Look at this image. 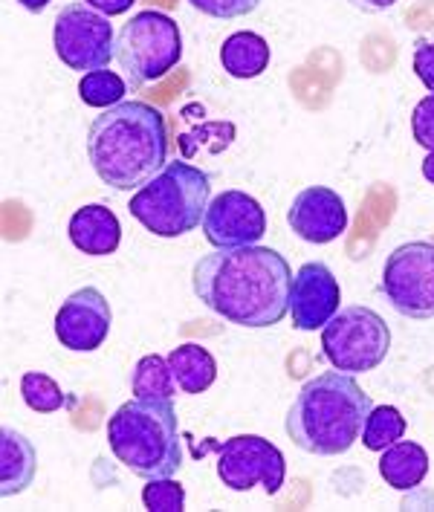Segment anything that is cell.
Returning a JSON list of instances; mask_svg holds the SVG:
<instances>
[{"mask_svg": "<svg viewBox=\"0 0 434 512\" xmlns=\"http://www.w3.org/2000/svg\"><path fill=\"white\" fill-rule=\"evenodd\" d=\"M128 90H131L128 81L119 73H110V70L84 73V79L79 81V96L87 108H113V105L125 102Z\"/></svg>", "mask_w": 434, "mask_h": 512, "instance_id": "obj_22", "label": "cell"}, {"mask_svg": "<svg viewBox=\"0 0 434 512\" xmlns=\"http://www.w3.org/2000/svg\"><path fill=\"white\" fill-rule=\"evenodd\" d=\"M191 6L209 18L217 21H232V18H244L249 12H255L261 6V0H189Z\"/></svg>", "mask_w": 434, "mask_h": 512, "instance_id": "obj_25", "label": "cell"}, {"mask_svg": "<svg viewBox=\"0 0 434 512\" xmlns=\"http://www.w3.org/2000/svg\"><path fill=\"white\" fill-rule=\"evenodd\" d=\"M290 229L307 243H333L348 232L345 200L327 186L301 189L287 209Z\"/></svg>", "mask_w": 434, "mask_h": 512, "instance_id": "obj_13", "label": "cell"}, {"mask_svg": "<svg viewBox=\"0 0 434 512\" xmlns=\"http://www.w3.org/2000/svg\"><path fill=\"white\" fill-rule=\"evenodd\" d=\"M382 293L400 316L414 322L434 319V243L397 246L382 267Z\"/></svg>", "mask_w": 434, "mask_h": 512, "instance_id": "obj_8", "label": "cell"}, {"mask_svg": "<svg viewBox=\"0 0 434 512\" xmlns=\"http://www.w3.org/2000/svg\"><path fill=\"white\" fill-rule=\"evenodd\" d=\"M27 12H44L53 0H18Z\"/></svg>", "mask_w": 434, "mask_h": 512, "instance_id": "obj_30", "label": "cell"}, {"mask_svg": "<svg viewBox=\"0 0 434 512\" xmlns=\"http://www.w3.org/2000/svg\"><path fill=\"white\" fill-rule=\"evenodd\" d=\"M93 9H99L102 15H125L136 0H87Z\"/></svg>", "mask_w": 434, "mask_h": 512, "instance_id": "obj_28", "label": "cell"}, {"mask_svg": "<svg viewBox=\"0 0 434 512\" xmlns=\"http://www.w3.org/2000/svg\"><path fill=\"white\" fill-rule=\"evenodd\" d=\"M217 452V478L232 492H249L261 486L267 495H275L284 486L287 460L278 446L258 434H238L226 443H212Z\"/></svg>", "mask_w": 434, "mask_h": 512, "instance_id": "obj_10", "label": "cell"}, {"mask_svg": "<svg viewBox=\"0 0 434 512\" xmlns=\"http://www.w3.org/2000/svg\"><path fill=\"white\" fill-rule=\"evenodd\" d=\"M220 64L232 79H258L270 67V44L258 32H235L220 47Z\"/></svg>", "mask_w": 434, "mask_h": 512, "instance_id": "obj_18", "label": "cell"}, {"mask_svg": "<svg viewBox=\"0 0 434 512\" xmlns=\"http://www.w3.org/2000/svg\"><path fill=\"white\" fill-rule=\"evenodd\" d=\"M212 180L189 162H168L128 203V212L157 238H180L206 217Z\"/></svg>", "mask_w": 434, "mask_h": 512, "instance_id": "obj_5", "label": "cell"}, {"mask_svg": "<svg viewBox=\"0 0 434 512\" xmlns=\"http://www.w3.org/2000/svg\"><path fill=\"white\" fill-rule=\"evenodd\" d=\"M168 365H171V374L177 379V388L183 394H203L215 385L217 379V362L212 353L200 345H180L168 353Z\"/></svg>", "mask_w": 434, "mask_h": 512, "instance_id": "obj_19", "label": "cell"}, {"mask_svg": "<svg viewBox=\"0 0 434 512\" xmlns=\"http://www.w3.org/2000/svg\"><path fill=\"white\" fill-rule=\"evenodd\" d=\"M353 3L356 9H362V12H385V9H391L397 0H348Z\"/></svg>", "mask_w": 434, "mask_h": 512, "instance_id": "obj_29", "label": "cell"}, {"mask_svg": "<svg viewBox=\"0 0 434 512\" xmlns=\"http://www.w3.org/2000/svg\"><path fill=\"white\" fill-rule=\"evenodd\" d=\"M87 157L99 180L116 191L142 189L168 165V125L148 102H119L90 125Z\"/></svg>", "mask_w": 434, "mask_h": 512, "instance_id": "obj_2", "label": "cell"}, {"mask_svg": "<svg viewBox=\"0 0 434 512\" xmlns=\"http://www.w3.org/2000/svg\"><path fill=\"white\" fill-rule=\"evenodd\" d=\"M414 73L434 93V41H420L414 47Z\"/></svg>", "mask_w": 434, "mask_h": 512, "instance_id": "obj_27", "label": "cell"}, {"mask_svg": "<svg viewBox=\"0 0 434 512\" xmlns=\"http://www.w3.org/2000/svg\"><path fill=\"white\" fill-rule=\"evenodd\" d=\"M380 475L385 484L400 489V492L417 489L429 475V455L420 443L397 440L388 449H382Z\"/></svg>", "mask_w": 434, "mask_h": 512, "instance_id": "obj_17", "label": "cell"}, {"mask_svg": "<svg viewBox=\"0 0 434 512\" xmlns=\"http://www.w3.org/2000/svg\"><path fill=\"white\" fill-rule=\"evenodd\" d=\"M142 504L151 512H180L186 507V489L174 478H154L142 489Z\"/></svg>", "mask_w": 434, "mask_h": 512, "instance_id": "obj_24", "label": "cell"}, {"mask_svg": "<svg viewBox=\"0 0 434 512\" xmlns=\"http://www.w3.org/2000/svg\"><path fill=\"white\" fill-rule=\"evenodd\" d=\"M411 134L417 145L434 151V93L417 102V108L411 113Z\"/></svg>", "mask_w": 434, "mask_h": 512, "instance_id": "obj_26", "label": "cell"}, {"mask_svg": "<svg viewBox=\"0 0 434 512\" xmlns=\"http://www.w3.org/2000/svg\"><path fill=\"white\" fill-rule=\"evenodd\" d=\"M403 434H406V417L400 414V408H394V405H374L359 440L365 443V449L382 452L391 443L403 440Z\"/></svg>", "mask_w": 434, "mask_h": 512, "instance_id": "obj_21", "label": "cell"}, {"mask_svg": "<svg viewBox=\"0 0 434 512\" xmlns=\"http://www.w3.org/2000/svg\"><path fill=\"white\" fill-rule=\"evenodd\" d=\"M108 443L116 460L139 478H174L183 466L174 400L136 397L119 405L108 420Z\"/></svg>", "mask_w": 434, "mask_h": 512, "instance_id": "obj_4", "label": "cell"}, {"mask_svg": "<svg viewBox=\"0 0 434 512\" xmlns=\"http://www.w3.org/2000/svg\"><path fill=\"white\" fill-rule=\"evenodd\" d=\"M203 235L215 249L249 246L267 235V215L255 197L235 189L223 191L215 200H209Z\"/></svg>", "mask_w": 434, "mask_h": 512, "instance_id": "obj_11", "label": "cell"}, {"mask_svg": "<svg viewBox=\"0 0 434 512\" xmlns=\"http://www.w3.org/2000/svg\"><path fill=\"white\" fill-rule=\"evenodd\" d=\"M423 177L434 186V151H429V157L423 160Z\"/></svg>", "mask_w": 434, "mask_h": 512, "instance_id": "obj_31", "label": "cell"}, {"mask_svg": "<svg viewBox=\"0 0 434 512\" xmlns=\"http://www.w3.org/2000/svg\"><path fill=\"white\" fill-rule=\"evenodd\" d=\"M21 397L38 414H53V411L64 408V403H67L61 385L53 377L38 374V371H29V374L21 377Z\"/></svg>", "mask_w": 434, "mask_h": 512, "instance_id": "obj_23", "label": "cell"}, {"mask_svg": "<svg viewBox=\"0 0 434 512\" xmlns=\"http://www.w3.org/2000/svg\"><path fill=\"white\" fill-rule=\"evenodd\" d=\"M38 469L35 446L15 429L0 432V492L3 498L24 492Z\"/></svg>", "mask_w": 434, "mask_h": 512, "instance_id": "obj_16", "label": "cell"}, {"mask_svg": "<svg viewBox=\"0 0 434 512\" xmlns=\"http://www.w3.org/2000/svg\"><path fill=\"white\" fill-rule=\"evenodd\" d=\"M374 400L365 388L342 371H327L304 382L296 403L287 411L284 429L307 455H345L362 437Z\"/></svg>", "mask_w": 434, "mask_h": 512, "instance_id": "obj_3", "label": "cell"}, {"mask_svg": "<svg viewBox=\"0 0 434 512\" xmlns=\"http://www.w3.org/2000/svg\"><path fill=\"white\" fill-rule=\"evenodd\" d=\"M113 324L110 301L96 287H82L55 313V339L76 353L99 351Z\"/></svg>", "mask_w": 434, "mask_h": 512, "instance_id": "obj_12", "label": "cell"}, {"mask_svg": "<svg viewBox=\"0 0 434 512\" xmlns=\"http://www.w3.org/2000/svg\"><path fill=\"white\" fill-rule=\"evenodd\" d=\"M183 58V35L174 18L142 9L116 35V61L131 90L168 76Z\"/></svg>", "mask_w": 434, "mask_h": 512, "instance_id": "obj_6", "label": "cell"}, {"mask_svg": "<svg viewBox=\"0 0 434 512\" xmlns=\"http://www.w3.org/2000/svg\"><path fill=\"white\" fill-rule=\"evenodd\" d=\"M391 351V330L371 307H345L322 327V353L342 374H368Z\"/></svg>", "mask_w": 434, "mask_h": 512, "instance_id": "obj_7", "label": "cell"}, {"mask_svg": "<svg viewBox=\"0 0 434 512\" xmlns=\"http://www.w3.org/2000/svg\"><path fill=\"white\" fill-rule=\"evenodd\" d=\"M67 235L79 252L102 258V255H113L119 249L122 226H119V217L113 215L108 206L90 203V206H82L73 212L70 223H67Z\"/></svg>", "mask_w": 434, "mask_h": 512, "instance_id": "obj_15", "label": "cell"}, {"mask_svg": "<svg viewBox=\"0 0 434 512\" xmlns=\"http://www.w3.org/2000/svg\"><path fill=\"white\" fill-rule=\"evenodd\" d=\"M342 290L336 275L327 264L310 261L296 272L293 296H290V316L299 330H319L339 313Z\"/></svg>", "mask_w": 434, "mask_h": 512, "instance_id": "obj_14", "label": "cell"}, {"mask_svg": "<svg viewBox=\"0 0 434 512\" xmlns=\"http://www.w3.org/2000/svg\"><path fill=\"white\" fill-rule=\"evenodd\" d=\"M55 55L76 73L105 70L116 58V35L110 21L90 3H70L55 15Z\"/></svg>", "mask_w": 434, "mask_h": 512, "instance_id": "obj_9", "label": "cell"}, {"mask_svg": "<svg viewBox=\"0 0 434 512\" xmlns=\"http://www.w3.org/2000/svg\"><path fill=\"white\" fill-rule=\"evenodd\" d=\"M296 275L270 246H232L203 255L191 270V287L212 313L238 327H272L290 313Z\"/></svg>", "mask_w": 434, "mask_h": 512, "instance_id": "obj_1", "label": "cell"}, {"mask_svg": "<svg viewBox=\"0 0 434 512\" xmlns=\"http://www.w3.org/2000/svg\"><path fill=\"white\" fill-rule=\"evenodd\" d=\"M131 388L136 397L142 400H174L177 391V379L171 374L168 359L148 353L136 362L134 374H131Z\"/></svg>", "mask_w": 434, "mask_h": 512, "instance_id": "obj_20", "label": "cell"}]
</instances>
